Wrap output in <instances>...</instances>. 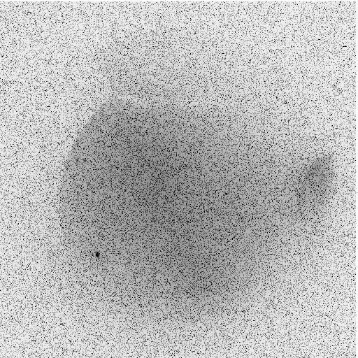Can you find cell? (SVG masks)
Here are the masks:
<instances>
[{
  "label": "cell",
  "instance_id": "cell-1",
  "mask_svg": "<svg viewBox=\"0 0 358 358\" xmlns=\"http://www.w3.org/2000/svg\"><path fill=\"white\" fill-rule=\"evenodd\" d=\"M335 168L331 159L322 157L315 160L302 174L299 182L301 201H321L329 194L334 182Z\"/></svg>",
  "mask_w": 358,
  "mask_h": 358
}]
</instances>
